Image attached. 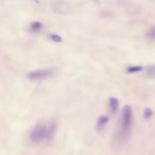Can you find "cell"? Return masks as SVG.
<instances>
[{
    "label": "cell",
    "mask_w": 155,
    "mask_h": 155,
    "mask_svg": "<svg viewBox=\"0 0 155 155\" xmlns=\"http://www.w3.org/2000/svg\"><path fill=\"white\" fill-rule=\"evenodd\" d=\"M142 67L141 66H131L129 68H127V71L129 73H134V72H139V71L142 70Z\"/></svg>",
    "instance_id": "cell-8"
},
{
    "label": "cell",
    "mask_w": 155,
    "mask_h": 155,
    "mask_svg": "<svg viewBox=\"0 0 155 155\" xmlns=\"http://www.w3.org/2000/svg\"><path fill=\"white\" fill-rule=\"evenodd\" d=\"M53 73V70L51 69H38V70L31 71L28 73V78L31 80H38V79H44Z\"/></svg>",
    "instance_id": "cell-3"
},
{
    "label": "cell",
    "mask_w": 155,
    "mask_h": 155,
    "mask_svg": "<svg viewBox=\"0 0 155 155\" xmlns=\"http://www.w3.org/2000/svg\"><path fill=\"white\" fill-rule=\"evenodd\" d=\"M108 122V117L107 116H101L99 119H98V122H97V127L98 130H101L105 127V124Z\"/></svg>",
    "instance_id": "cell-5"
},
{
    "label": "cell",
    "mask_w": 155,
    "mask_h": 155,
    "mask_svg": "<svg viewBox=\"0 0 155 155\" xmlns=\"http://www.w3.org/2000/svg\"><path fill=\"white\" fill-rule=\"evenodd\" d=\"M118 103L119 102L116 98H110L108 105H110V110L112 112V114H115L117 112V110H118Z\"/></svg>",
    "instance_id": "cell-4"
},
{
    "label": "cell",
    "mask_w": 155,
    "mask_h": 155,
    "mask_svg": "<svg viewBox=\"0 0 155 155\" xmlns=\"http://www.w3.org/2000/svg\"><path fill=\"white\" fill-rule=\"evenodd\" d=\"M31 30L34 31V32H36V31H39L41 29V27H43V25L41 24L39 21H34L31 24Z\"/></svg>",
    "instance_id": "cell-7"
},
{
    "label": "cell",
    "mask_w": 155,
    "mask_h": 155,
    "mask_svg": "<svg viewBox=\"0 0 155 155\" xmlns=\"http://www.w3.org/2000/svg\"><path fill=\"white\" fill-rule=\"evenodd\" d=\"M133 122V112L130 105H125L122 108V114H121V129L124 134L130 131Z\"/></svg>",
    "instance_id": "cell-2"
},
{
    "label": "cell",
    "mask_w": 155,
    "mask_h": 155,
    "mask_svg": "<svg viewBox=\"0 0 155 155\" xmlns=\"http://www.w3.org/2000/svg\"><path fill=\"white\" fill-rule=\"evenodd\" d=\"M146 74L149 78H155V65L154 66H149L146 68Z\"/></svg>",
    "instance_id": "cell-6"
},
{
    "label": "cell",
    "mask_w": 155,
    "mask_h": 155,
    "mask_svg": "<svg viewBox=\"0 0 155 155\" xmlns=\"http://www.w3.org/2000/svg\"><path fill=\"white\" fill-rule=\"evenodd\" d=\"M49 38L51 39L52 41H54V43H61V41H62V37L58 34H55V33L49 34Z\"/></svg>",
    "instance_id": "cell-9"
},
{
    "label": "cell",
    "mask_w": 155,
    "mask_h": 155,
    "mask_svg": "<svg viewBox=\"0 0 155 155\" xmlns=\"http://www.w3.org/2000/svg\"><path fill=\"white\" fill-rule=\"evenodd\" d=\"M147 36H148V38L152 39V41H155V26L152 27V28L148 31V33H147Z\"/></svg>",
    "instance_id": "cell-11"
},
{
    "label": "cell",
    "mask_w": 155,
    "mask_h": 155,
    "mask_svg": "<svg viewBox=\"0 0 155 155\" xmlns=\"http://www.w3.org/2000/svg\"><path fill=\"white\" fill-rule=\"evenodd\" d=\"M152 115H153V110H151L150 107L144 108V110H143V118L146 119V120H148V119H150Z\"/></svg>",
    "instance_id": "cell-10"
},
{
    "label": "cell",
    "mask_w": 155,
    "mask_h": 155,
    "mask_svg": "<svg viewBox=\"0 0 155 155\" xmlns=\"http://www.w3.org/2000/svg\"><path fill=\"white\" fill-rule=\"evenodd\" d=\"M54 123H38L30 132V139L32 142L39 143L45 140L52 139L55 132Z\"/></svg>",
    "instance_id": "cell-1"
}]
</instances>
